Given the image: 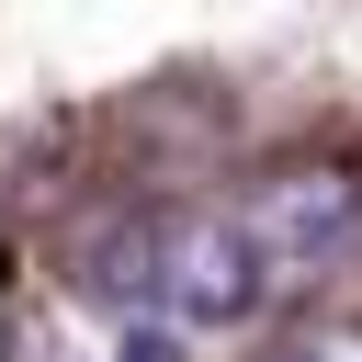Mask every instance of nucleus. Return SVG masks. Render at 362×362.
Masks as SVG:
<instances>
[{
	"mask_svg": "<svg viewBox=\"0 0 362 362\" xmlns=\"http://www.w3.org/2000/svg\"><path fill=\"white\" fill-rule=\"evenodd\" d=\"M113 272V294H136V305H158L170 328H238L272 283H260V260H249V238H238V215H147V226H124L113 249H102Z\"/></svg>",
	"mask_w": 362,
	"mask_h": 362,
	"instance_id": "f257e3e1",
	"label": "nucleus"
},
{
	"mask_svg": "<svg viewBox=\"0 0 362 362\" xmlns=\"http://www.w3.org/2000/svg\"><path fill=\"white\" fill-rule=\"evenodd\" d=\"M272 362H362V328H305V339H283Z\"/></svg>",
	"mask_w": 362,
	"mask_h": 362,
	"instance_id": "7ed1b4c3",
	"label": "nucleus"
},
{
	"mask_svg": "<svg viewBox=\"0 0 362 362\" xmlns=\"http://www.w3.org/2000/svg\"><path fill=\"white\" fill-rule=\"evenodd\" d=\"M238 238H249L260 283H317L328 260L362 249V181L351 170H272L238 204Z\"/></svg>",
	"mask_w": 362,
	"mask_h": 362,
	"instance_id": "f03ea898",
	"label": "nucleus"
}]
</instances>
